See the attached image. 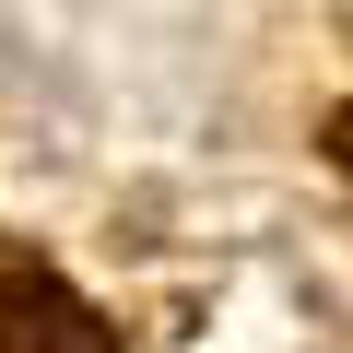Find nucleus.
<instances>
[{"instance_id":"f257e3e1","label":"nucleus","mask_w":353,"mask_h":353,"mask_svg":"<svg viewBox=\"0 0 353 353\" xmlns=\"http://www.w3.org/2000/svg\"><path fill=\"white\" fill-rule=\"evenodd\" d=\"M0 353H118L59 271H0Z\"/></svg>"},{"instance_id":"f03ea898","label":"nucleus","mask_w":353,"mask_h":353,"mask_svg":"<svg viewBox=\"0 0 353 353\" xmlns=\"http://www.w3.org/2000/svg\"><path fill=\"white\" fill-rule=\"evenodd\" d=\"M330 141H341V165H353V106H341V118H330Z\"/></svg>"}]
</instances>
